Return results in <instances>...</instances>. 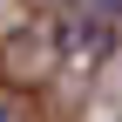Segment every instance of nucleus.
<instances>
[{
    "label": "nucleus",
    "mask_w": 122,
    "mask_h": 122,
    "mask_svg": "<svg viewBox=\"0 0 122 122\" xmlns=\"http://www.w3.org/2000/svg\"><path fill=\"white\" fill-rule=\"evenodd\" d=\"M0 122H14V109H7V102H0Z\"/></svg>",
    "instance_id": "f257e3e1"
},
{
    "label": "nucleus",
    "mask_w": 122,
    "mask_h": 122,
    "mask_svg": "<svg viewBox=\"0 0 122 122\" xmlns=\"http://www.w3.org/2000/svg\"><path fill=\"white\" fill-rule=\"evenodd\" d=\"M102 7H122V0H102Z\"/></svg>",
    "instance_id": "f03ea898"
}]
</instances>
